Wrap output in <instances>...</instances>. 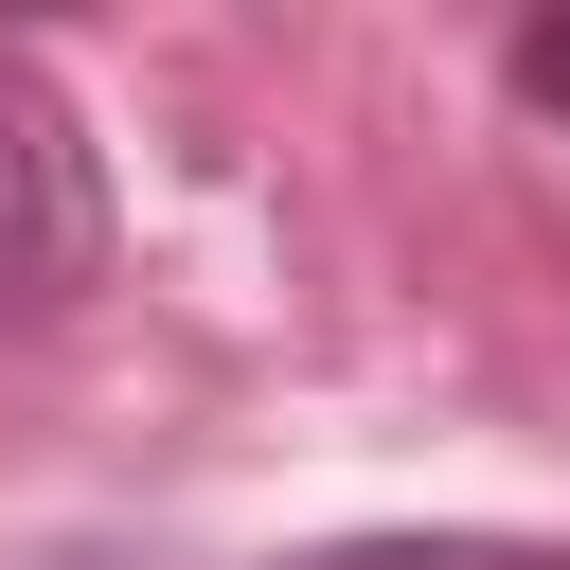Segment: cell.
<instances>
[{"label":"cell","instance_id":"7a4b0ae2","mask_svg":"<svg viewBox=\"0 0 570 570\" xmlns=\"http://www.w3.org/2000/svg\"><path fill=\"white\" fill-rule=\"evenodd\" d=\"M267 570H570L552 534H321V552H267Z\"/></svg>","mask_w":570,"mask_h":570},{"label":"cell","instance_id":"6da1fadb","mask_svg":"<svg viewBox=\"0 0 570 570\" xmlns=\"http://www.w3.org/2000/svg\"><path fill=\"white\" fill-rule=\"evenodd\" d=\"M107 285V160L36 53H0V321H71Z\"/></svg>","mask_w":570,"mask_h":570},{"label":"cell","instance_id":"3957f363","mask_svg":"<svg viewBox=\"0 0 570 570\" xmlns=\"http://www.w3.org/2000/svg\"><path fill=\"white\" fill-rule=\"evenodd\" d=\"M499 71H517V107H552V125H570V18H517V53H499Z\"/></svg>","mask_w":570,"mask_h":570}]
</instances>
